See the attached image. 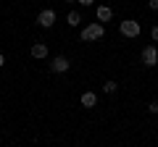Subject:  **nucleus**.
<instances>
[{"label": "nucleus", "mask_w": 158, "mask_h": 147, "mask_svg": "<svg viewBox=\"0 0 158 147\" xmlns=\"http://www.w3.org/2000/svg\"><path fill=\"white\" fill-rule=\"evenodd\" d=\"M37 24L40 26H53V24H56V11H53V8H45V11H40V16H37Z\"/></svg>", "instance_id": "nucleus-3"}, {"label": "nucleus", "mask_w": 158, "mask_h": 147, "mask_svg": "<svg viewBox=\"0 0 158 147\" xmlns=\"http://www.w3.org/2000/svg\"><path fill=\"white\" fill-rule=\"evenodd\" d=\"M142 63H145V66H156L158 63V50L153 45H148L145 50H142Z\"/></svg>", "instance_id": "nucleus-4"}, {"label": "nucleus", "mask_w": 158, "mask_h": 147, "mask_svg": "<svg viewBox=\"0 0 158 147\" xmlns=\"http://www.w3.org/2000/svg\"><path fill=\"white\" fill-rule=\"evenodd\" d=\"M66 3H77V0H66Z\"/></svg>", "instance_id": "nucleus-16"}, {"label": "nucleus", "mask_w": 158, "mask_h": 147, "mask_svg": "<svg viewBox=\"0 0 158 147\" xmlns=\"http://www.w3.org/2000/svg\"><path fill=\"white\" fill-rule=\"evenodd\" d=\"M79 6H92V3H95V0H77Z\"/></svg>", "instance_id": "nucleus-13"}, {"label": "nucleus", "mask_w": 158, "mask_h": 147, "mask_svg": "<svg viewBox=\"0 0 158 147\" xmlns=\"http://www.w3.org/2000/svg\"><path fill=\"white\" fill-rule=\"evenodd\" d=\"M3 63H6V55H3V53H0V66H3Z\"/></svg>", "instance_id": "nucleus-15"}, {"label": "nucleus", "mask_w": 158, "mask_h": 147, "mask_svg": "<svg viewBox=\"0 0 158 147\" xmlns=\"http://www.w3.org/2000/svg\"><path fill=\"white\" fill-rule=\"evenodd\" d=\"M100 37H103V24H100V21H95V24H90V26L82 29V40H85V42L100 40Z\"/></svg>", "instance_id": "nucleus-1"}, {"label": "nucleus", "mask_w": 158, "mask_h": 147, "mask_svg": "<svg viewBox=\"0 0 158 147\" xmlns=\"http://www.w3.org/2000/svg\"><path fill=\"white\" fill-rule=\"evenodd\" d=\"M111 16H113L111 6H100L98 8V21H111Z\"/></svg>", "instance_id": "nucleus-7"}, {"label": "nucleus", "mask_w": 158, "mask_h": 147, "mask_svg": "<svg viewBox=\"0 0 158 147\" xmlns=\"http://www.w3.org/2000/svg\"><path fill=\"white\" fill-rule=\"evenodd\" d=\"M95 102H98L95 92H85V95H82V105H85V108H92Z\"/></svg>", "instance_id": "nucleus-8"}, {"label": "nucleus", "mask_w": 158, "mask_h": 147, "mask_svg": "<svg viewBox=\"0 0 158 147\" xmlns=\"http://www.w3.org/2000/svg\"><path fill=\"white\" fill-rule=\"evenodd\" d=\"M148 8L150 11H158V0H148Z\"/></svg>", "instance_id": "nucleus-11"}, {"label": "nucleus", "mask_w": 158, "mask_h": 147, "mask_svg": "<svg viewBox=\"0 0 158 147\" xmlns=\"http://www.w3.org/2000/svg\"><path fill=\"white\" fill-rule=\"evenodd\" d=\"M50 68H53V71H56V74H66V71H69V58H63V55L53 58Z\"/></svg>", "instance_id": "nucleus-5"}, {"label": "nucleus", "mask_w": 158, "mask_h": 147, "mask_svg": "<svg viewBox=\"0 0 158 147\" xmlns=\"http://www.w3.org/2000/svg\"><path fill=\"white\" fill-rule=\"evenodd\" d=\"M103 92H108V95L116 92V81H106V84H103Z\"/></svg>", "instance_id": "nucleus-10"}, {"label": "nucleus", "mask_w": 158, "mask_h": 147, "mask_svg": "<svg viewBox=\"0 0 158 147\" xmlns=\"http://www.w3.org/2000/svg\"><path fill=\"white\" fill-rule=\"evenodd\" d=\"M66 21H69V26H79V21H82V16H79L77 11H69V18H66Z\"/></svg>", "instance_id": "nucleus-9"}, {"label": "nucleus", "mask_w": 158, "mask_h": 147, "mask_svg": "<svg viewBox=\"0 0 158 147\" xmlns=\"http://www.w3.org/2000/svg\"><path fill=\"white\" fill-rule=\"evenodd\" d=\"M148 110H150V113H158V102H150V105H148Z\"/></svg>", "instance_id": "nucleus-12"}, {"label": "nucleus", "mask_w": 158, "mask_h": 147, "mask_svg": "<svg viewBox=\"0 0 158 147\" xmlns=\"http://www.w3.org/2000/svg\"><path fill=\"white\" fill-rule=\"evenodd\" d=\"M150 37H153V40H158V26H153V32H150Z\"/></svg>", "instance_id": "nucleus-14"}, {"label": "nucleus", "mask_w": 158, "mask_h": 147, "mask_svg": "<svg viewBox=\"0 0 158 147\" xmlns=\"http://www.w3.org/2000/svg\"><path fill=\"white\" fill-rule=\"evenodd\" d=\"M32 58H48V45H42V42L32 45Z\"/></svg>", "instance_id": "nucleus-6"}, {"label": "nucleus", "mask_w": 158, "mask_h": 147, "mask_svg": "<svg viewBox=\"0 0 158 147\" xmlns=\"http://www.w3.org/2000/svg\"><path fill=\"white\" fill-rule=\"evenodd\" d=\"M121 34L124 37H137L140 34V21H132V18H127V21H121Z\"/></svg>", "instance_id": "nucleus-2"}, {"label": "nucleus", "mask_w": 158, "mask_h": 147, "mask_svg": "<svg viewBox=\"0 0 158 147\" xmlns=\"http://www.w3.org/2000/svg\"><path fill=\"white\" fill-rule=\"evenodd\" d=\"M156 129H158V124H156Z\"/></svg>", "instance_id": "nucleus-17"}]
</instances>
